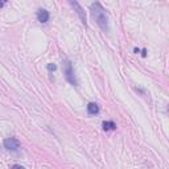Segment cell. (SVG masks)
<instances>
[{
  "label": "cell",
  "instance_id": "6",
  "mask_svg": "<svg viewBox=\"0 0 169 169\" xmlns=\"http://www.w3.org/2000/svg\"><path fill=\"white\" fill-rule=\"evenodd\" d=\"M99 112V106L94 102H90L87 104V114L89 115H97Z\"/></svg>",
  "mask_w": 169,
  "mask_h": 169
},
{
  "label": "cell",
  "instance_id": "3",
  "mask_svg": "<svg viewBox=\"0 0 169 169\" xmlns=\"http://www.w3.org/2000/svg\"><path fill=\"white\" fill-rule=\"evenodd\" d=\"M4 148L8 151H17L20 148V142L16 138H8L4 140Z\"/></svg>",
  "mask_w": 169,
  "mask_h": 169
},
{
  "label": "cell",
  "instance_id": "2",
  "mask_svg": "<svg viewBox=\"0 0 169 169\" xmlns=\"http://www.w3.org/2000/svg\"><path fill=\"white\" fill-rule=\"evenodd\" d=\"M64 74L65 78L67 80V82L71 83L73 86H77V80H75V75H74V69H73V65L70 61H65L64 64Z\"/></svg>",
  "mask_w": 169,
  "mask_h": 169
},
{
  "label": "cell",
  "instance_id": "4",
  "mask_svg": "<svg viewBox=\"0 0 169 169\" xmlns=\"http://www.w3.org/2000/svg\"><path fill=\"white\" fill-rule=\"evenodd\" d=\"M70 5H73V7H74L75 12L78 13V16H80L81 21L83 22V25L86 27V25H87V21H86V13H84V11H83V8L81 7V5H80V3H78V2H70Z\"/></svg>",
  "mask_w": 169,
  "mask_h": 169
},
{
  "label": "cell",
  "instance_id": "8",
  "mask_svg": "<svg viewBox=\"0 0 169 169\" xmlns=\"http://www.w3.org/2000/svg\"><path fill=\"white\" fill-rule=\"evenodd\" d=\"M56 69H57V66H56L54 64H49V65H48V70H49V71H54Z\"/></svg>",
  "mask_w": 169,
  "mask_h": 169
},
{
  "label": "cell",
  "instance_id": "5",
  "mask_svg": "<svg viewBox=\"0 0 169 169\" xmlns=\"http://www.w3.org/2000/svg\"><path fill=\"white\" fill-rule=\"evenodd\" d=\"M37 19L40 22H42V24H45V22L49 21V12L46 9H38L37 12Z\"/></svg>",
  "mask_w": 169,
  "mask_h": 169
},
{
  "label": "cell",
  "instance_id": "10",
  "mask_svg": "<svg viewBox=\"0 0 169 169\" xmlns=\"http://www.w3.org/2000/svg\"><path fill=\"white\" fill-rule=\"evenodd\" d=\"M142 52H143V53H142V56H143V57H145V56H147V50H145V49H143Z\"/></svg>",
  "mask_w": 169,
  "mask_h": 169
},
{
  "label": "cell",
  "instance_id": "7",
  "mask_svg": "<svg viewBox=\"0 0 169 169\" xmlns=\"http://www.w3.org/2000/svg\"><path fill=\"white\" fill-rule=\"evenodd\" d=\"M103 129L104 131H111V129H116V124L112 120H106L103 122Z\"/></svg>",
  "mask_w": 169,
  "mask_h": 169
},
{
  "label": "cell",
  "instance_id": "1",
  "mask_svg": "<svg viewBox=\"0 0 169 169\" xmlns=\"http://www.w3.org/2000/svg\"><path fill=\"white\" fill-rule=\"evenodd\" d=\"M90 11H91L93 19L97 21L100 29L103 32H109V15H107V11L102 7V4L93 3L91 7H90Z\"/></svg>",
  "mask_w": 169,
  "mask_h": 169
},
{
  "label": "cell",
  "instance_id": "11",
  "mask_svg": "<svg viewBox=\"0 0 169 169\" xmlns=\"http://www.w3.org/2000/svg\"><path fill=\"white\" fill-rule=\"evenodd\" d=\"M2 5H4V3H3V2H0V7H2Z\"/></svg>",
  "mask_w": 169,
  "mask_h": 169
},
{
  "label": "cell",
  "instance_id": "9",
  "mask_svg": "<svg viewBox=\"0 0 169 169\" xmlns=\"http://www.w3.org/2000/svg\"><path fill=\"white\" fill-rule=\"evenodd\" d=\"M11 169H25L24 167H21V165H17V164H15V165H12V168Z\"/></svg>",
  "mask_w": 169,
  "mask_h": 169
}]
</instances>
